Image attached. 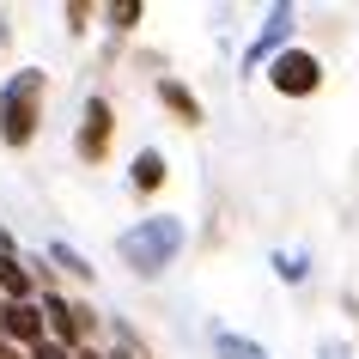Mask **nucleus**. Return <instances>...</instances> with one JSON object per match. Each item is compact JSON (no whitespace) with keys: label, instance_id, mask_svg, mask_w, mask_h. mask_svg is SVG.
<instances>
[{"label":"nucleus","instance_id":"obj_1","mask_svg":"<svg viewBox=\"0 0 359 359\" xmlns=\"http://www.w3.org/2000/svg\"><path fill=\"white\" fill-rule=\"evenodd\" d=\"M183 244H189V231H183L177 213H152V219H140V226H128L116 238V250H122V262L134 274H165L183 256Z\"/></svg>","mask_w":359,"mask_h":359},{"label":"nucleus","instance_id":"obj_2","mask_svg":"<svg viewBox=\"0 0 359 359\" xmlns=\"http://www.w3.org/2000/svg\"><path fill=\"white\" fill-rule=\"evenodd\" d=\"M37 110H43V74L19 67L0 86V140L6 147H31L37 140Z\"/></svg>","mask_w":359,"mask_h":359},{"label":"nucleus","instance_id":"obj_3","mask_svg":"<svg viewBox=\"0 0 359 359\" xmlns=\"http://www.w3.org/2000/svg\"><path fill=\"white\" fill-rule=\"evenodd\" d=\"M268 86L280 97H311L323 86V61L311 55V49H286V55L268 61Z\"/></svg>","mask_w":359,"mask_h":359},{"label":"nucleus","instance_id":"obj_4","mask_svg":"<svg viewBox=\"0 0 359 359\" xmlns=\"http://www.w3.org/2000/svg\"><path fill=\"white\" fill-rule=\"evenodd\" d=\"M0 335L6 341H19L25 353H31V347H43V341H49V323H43V304H31V299H6L0 304Z\"/></svg>","mask_w":359,"mask_h":359},{"label":"nucleus","instance_id":"obj_5","mask_svg":"<svg viewBox=\"0 0 359 359\" xmlns=\"http://www.w3.org/2000/svg\"><path fill=\"white\" fill-rule=\"evenodd\" d=\"M43 323H49V341L55 347H67V353H79V335H86V323H92V311H79V304H67V299H43Z\"/></svg>","mask_w":359,"mask_h":359},{"label":"nucleus","instance_id":"obj_6","mask_svg":"<svg viewBox=\"0 0 359 359\" xmlns=\"http://www.w3.org/2000/svg\"><path fill=\"white\" fill-rule=\"evenodd\" d=\"M110 128H116V116H110V104L104 97H92L86 104V128H79V158H104V147H110Z\"/></svg>","mask_w":359,"mask_h":359},{"label":"nucleus","instance_id":"obj_7","mask_svg":"<svg viewBox=\"0 0 359 359\" xmlns=\"http://www.w3.org/2000/svg\"><path fill=\"white\" fill-rule=\"evenodd\" d=\"M292 37V6H274L268 13V25L256 31V43H250V55H244V67H262V61H274V49Z\"/></svg>","mask_w":359,"mask_h":359},{"label":"nucleus","instance_id":"obj_8","mask_svg":"<svg viewBox=\"0 0 359 359\" xmlns=\"http://www.w3.org/2000/svg\"><path fill=\"white\" fill-rule=\"evenodd\" d=\"M158 183H165V152H134V189H140V195H152V189H158Z\"/></svg>","mask_w":359,"mask_h":359},{"label":"nucleus","instance_id":"obj_9","mask_svg":"<svg viewBox=\"0 0 359 359\" xmlns=\"http://www.w3.org/2000/svg\"><path fill=\"white\" fill-rule=\"evenodd\" d=\"M0 292H6V299H31V268L19 262V256H0Z\"/></svg>","mask_w":359,"mask_h":359},{"label":"nucleus","instance_id":"obj_10","mask_svg":"<svg viewBox=\"0 0 359 359\" xmlns=\"http://www.w3.org/2000/svg\"><path fill=\"white\" fill-rule=\"evenodd\" d=\"M158 97H165V104H170L177 116H183L189 128L201 122V104H195V92H189V86H177V79H158Z\"/></svg>","mask_w":359,"mask_h":359},{"label":"nucleus","instance_id":"obj_11","mask_svg":"<svg viewBox=\"0 0 359 359\" xmlns=\"http://www.w3.org/2000/svg\"><path fill=\"white\" fill-rule=\"evenodd\" d=\"M213 353L219 359H268L256 341H244V335H213Z\"/></svg>","mask_w":359,"mask_h":359},{"label":"nucleus","instance_id":"obj_12","mask_svg":"<svg viewBox=\"0 0 359 359\" xmlns=\"http://www.w3.org/2000/svg\"><path fill=\"white\" fill-rule=\"evenodd\" d=\"M49 262H55V268H67L74 280H92V262H86L79 250H67V244H49Z\"/></svg>","mask_w":359,"mask_h":359},{"label":"nucleus","instance_id":"obj_13","mask_svg":"<svg viewBox=\"0 0 359 359\" xmlns=\"http://www.w3.org/2000/svg\"><path fill=\"white\" fill-rule=\"evenodd\" d=\"M134 19H140V0H122V6H110V25H116V31H134Z\"/></svg>","mask_w":359,"mask_h":359},{"label":"nucleus","instance_id":"obj_14","mask_svg":"<svg viewBox=\"0 0 359 359\" xmlns=\"http://www.w3.org/2000/svg\"><path fill=\"white\" fill-rule=\"evenodd\" d=\"M280 280H304V262H299V256H286V250H280Z\"/></svg>","mask_w":359,"mask_h":359},{"label":"nucleus","instance_id":"obj_15","mask_svg":"<svg viewBox=\"0 0 359 359\" xmlns=\"http://www.w3.org/2000/svg\"><path fill=\"white\" fill-rule=\"evenodd\" d=\"M31 359H74L67 347H55V341H43V347H31Z\"/></svg>","mask_w":359,"mask_h":359},{"label":"nucleus","instance_id":"obj_16","mask_svg":"<svg viewBox=\"0 0 359 359\" xmlns=\"http://www.w3.org/2000/svg\"><path fill=\"white\" fill-rule=\"evenodd\" d=\"M323 359H347V347L341 341H323Z\"/></svg>","mask_w":359,"mask_h":359},{"label":"nucleus","instance_id":"obj_17","mask_svg":"<svg viewBox=\"0 0 359 359\" xmlns=\"http://www.w3.org/2000/svg\"><path fill=\"white\" fill-rule=\"evenodd\" d=\"M74 359H104V353H92V347H79V353H74Z\"/></svg>","mask_w":359,"mask_h":359},{"label":"nucleus","instance_id":"obj_18","mask_svg":"<svg viewBox=\"0 0 359 359\" xmlns=\"http://www.w3.org/2000/svg\"><path fill=\"white\" fill-rule=\"evenodd\" d=\"M116 359H134V353H116Z\"/></svg>","mask_w":359,"mask_h":359},{"label":"nucleus","instance_id":"obj_19","mask_svg":"<svg viewBox=\"0 0 359 359\" xmlns=\"http://www.w3.org/2000/svg\"><path fill=\"white\" fill-rule=\"evenodd\" d=\"M0 37H6V25H0Z\"/></svg>","mask_w":359,"mask_h":359}]
</instances>
